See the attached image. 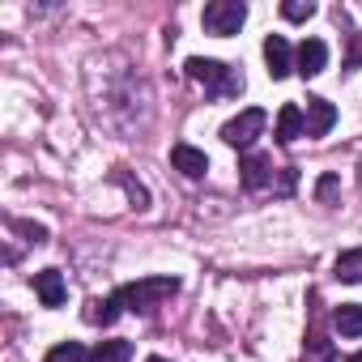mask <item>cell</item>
<instances>
[{"label": "cell", "instance_id": "7", "mask_svg": "<svg viewBox=\"0 0 362 362\" xmlns=\"http://www.w3.org/2000/svg\"><path fill=\"white\" fill-rule=\"evenodd\" d=\"M264 64H269V77L273 81H281V77L294 73V52H290V43L281 35H269L264 39Z\"/></svg>", "mask_w": 362, "mask_h": 362}, {"label": "cell", "instance_id": "1", "mask_svg": "<svg viewBox=\"0 0 362 362\" xmlns=\"http://www.w3.org/2000/svg\"><path fill=\"white\" fill-rule=\"evenodd\" d=\"M188 77H192V81H201V86H209V90H214V94H222V98L243 94V73H239V69H230V64L205 60V56H192V60H188Z\"/></svg>", "mask_w": 362, "mask_h": 362}, {"label": "cell", "instance_id": "21", "mask_svg": "<svg viewBox=\"0 0 362 362\" xmlns=\"http://www.w3.org/2000/svg\"><path fill=\"white\" fill-rule=\"evenodd\" d=\"M345 362H362V349H358V354H349V358H345Z\"/></svg>", "mask_w": 362, "mask_h": 362}, {"label": "cell", "instance_id": "15", "mask_svg": "<svg viewBox=\"0 0 362 362\" xmlns=\"http://www.w3.org/2000/svg\"><path fill=\"white\" fill-rule=\"evenodd\" d=\"M132 358V341H98L90 362H128Z\"/></svg>", "mask_w": 362, "mask_h": 362}, {"label": "cell", "instance_id": "2", "mask_svg": "<svg viewBox=\"0 0 362 362\" xmlns=\"http://www.w3.org/2000/svg\"><path fill=\"white\" fill-rule=\"evenodd\" d=\"M175 290H179V281H175V277H145V281L124 286V290H119V298H124V307H132V311H153V307H158V303H166Z\"/></svg>", "mask_w": 362, "mask_h": 362}, {"label": "cell", "instance_id": "13", "mask_svg": "<svg viewBox=\"0 0 362 362\" xmlns=\"http://www.w3.org/2000/svg\"><path fill=\"white\" fill-rule=\"evenodd\" d=\"M332 273H337V281H345V286H362V247L341 252L337 264H332Z\"/></svg>", "mask_w": 362, "mask_h": 362}, {"label": "cell", "instance_id": "18", "mask_svg": "<svg viewBox=\"0 0 362 362\" xmlns=\"http://www.w3.org/2000/svg\"><path fill=\"white\" fill-rule=\"evenodd\" d=\"M13 230H18V235H26V243H35V247H39V243H47V230H43L39 222H22V218H18V222H13Z\"/></svg>", "mask_w": 362, "mask_h": 362}, {"label": "cell", "instance_id": "10", "mask_svg": "<svg viewBox=\"0 0 362 362\" xmlns=\"http://www.w3.org/2000/svg\"><path fill=\"white\" fill-rule=\"evenodd\" d=\"M239 170H243V188H264V184H273V158L269 153H247L243 162H239Z\"/></svg>", "mask_w": 362, "mask_h": 362}, {"label": "cell", "instance_id": "12", "mask_svg": "<svg viewBox=\"0 0 362 362\" xmlns=\"http://www.w3.org/2000/svg\"><path fill=\"white\" fill-rule=\"evenodd\" d=\"M119 311H124V298H119V290H115V294H107V298H94V303H90V311H86V320L107 328V324H115V320H119Z\"/></svg>", "mask_w": 362, "mask_h": 362}, {"label": "cell", "instance_id": "4", "mask_svg": "<svg viewBox=\"0 0 362 362\" xmlns=\"http://www.w3.org/2000/svg\"><path fill=\"white\" fill-rule=\"evenodd\" d=\"M264 124H269V111L247 107V111H239L235 119H226V124H222V141H226V145H235V149H247V145L264 132Z\"/></svg>", "mask_w": 362, "mask_h": 362}, {"label": "cell", "instance_id": "5", "mask_svg": "<svg viewBox=\"0 0 362 362\" xmlns=\"http://www.w3.org/2000/svg\"><path fill=\"white\" fill-rule=\"evenodd\" d=\"M324 69H328V43H324V39H303L298 52H294V73L320 77Z\"/></svg>", "mask_w": 362, "mask_h": 362}, {"label": "cell", "instance_id": "14", "mask_svg": "<svg viewBox=\"0 0 362 362\" xmlns=\"http://www.w3.org/2000/svg\"><path fill=\"white\" fill-rule=\"evenodd\" d=\"M332 324H337L341 337H362V307L358 303H341L332 311Z\"/></svg>", "mask_w": 362, "mask_h": 362}, {"label": "cell", "instance_id": "3", "mask_svg": "<svg viewBox=\"0 0 362 362\" xmlns=\"http://www.w3.org/2000/svg\"><path fill=\"white\" fill-rule=\"evenodd\" d=\"M201 22H205V30L218 35V39L239 35V26L247 22V5H243V0H214V5H205Z\"/></svg>", "mask_w": 362, "mask_h": 362}, {"label": "cell", "instance_id": "22", "mask_svg": "<svg viewBox=\"0 0 362 362\" xmlns=\"http://www.w3.org/2000/svg\"><path fill=\"white\" fill-rule=\"evenodd\" d=\"M145 362H170V358H158V354H153V358H145Z\"/></svg>", "mask_w": 362, "mask_h": 362}, {"label": "cell", "instance_id": "6", "mask_svg": "<svg viewBox=\"0 0 362 362\" xmlns=\"http://www.w3.org/2000/svg\"><path fill=\"white\" fill-rule=\"evenodd\" d=\"M170 166H175L179 175H188V179H201V175L209 170V158H205V149L179 141V145H170Z\"/></svg>", "mask_w": 362, "mask_h": 362}, {"label": "cell", "instance_id": "20", "mask_svg": "<svg viewBox=\"0 0 362 362\" xmlns=\"http://www.w3.org/2000/svg\"><path fill=\"white\" fill-rule=\"evenodd\" d=\"M349 69H362V43L354 47V56H349Z\"/></svg>", "mask_w": 362, "mask_h": 362}, {"label": "cell", "instance_id": "9", "mask_svg": "<svg viewBox=\"0 0 362 362\" xmlns=\"http://www.w3.org/2000/svg\"><path fill=\"white\" fill-rule=\"evenodd\" d=\"M35 294H39L43 307H64V298H69L64 273H60V269H43V273H35Z\"/></svg>", "mask_w": 362, "mask_h": 362}, {"label": "cell", "instance_id": "8", "mask_svg": "<svg viewBox=\"0 0 362 362\" xmlns=\"http://www.w3.org/2000/svg\"><path fill=\"white\" fill-rule=\"evenodd\" d=\"M273 136H277L281 145H290V141L307 136V111H303L298 103H286V107L277 111V128H273Z\"/></svg>", "mask_w": 362, "mask_h": 362}, {"label": "cell", "instance_id": "19", "mask_svg": "<svg viewBox=\"0 0 362 362\" xmlns=\"http://www.w3.org/2000/svg\"><path fill=\"white\" fill-rule=\"evenodd\" d=\"M315 192H320V201H328V197L337 192V179H332V175H324V179H320V188H315Z\"/></svg>", "mask_w": 362, "mask_h": 362}, {"label": "cell", "instance_id": "16", "mask_svg": "<svg viewBox=\"0 0 362 362\" xmlns=\"http://www.w3.org/2000/svg\"><path fill=\"white\" fill-rule=\"evenodd\" d=\"M47 362H90V354H86L81 341H60V345H52Z\"/></svg>", "mask_w": 362, "mask_h": 362}, {"label": "cell", "instance_id": "17", "mask_svg": "<svg viewBox=\"0 0 362 362\" xmlns=\"http://www.w3.org/2000/svg\"><path fill=\"white\" fill-rule=\"evenodd\" d=\"M311 13H315L311 0H286V5H281V18H286V22H307Z\"/></svg>", "mask_w": 362, "mask_h": 362}, {"label": "cell", "instance_id": "11", "mask_svg": "<svg viewBox=\"0 0 362 362\" xmlns=\"http://www.w3.org/2000/svg\"><path fill=\"white\" fill-rule=\"evenodd\" d=\"M337 124V107L328 98H307V136H324Z\"/></svg>", "mask_w": 362, "mask_h": 362}]
</instances>
